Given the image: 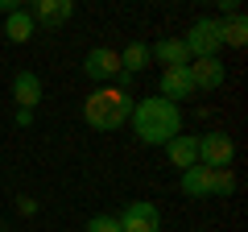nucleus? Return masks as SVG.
Returning a JSON list of instances; mask_svg holds the SVG:
<instances>
[{
	"label": "nucleus",
	"mask_w": 248,
	"mask_h": 232,
	"mask_svg": "<svg viewBox=\"0 0 248 232\" xmlns=\"http://www.w3.org/2000/svg\"><path fill=\"white\" fill-rule=\"evenodd\" d=\"M128 129L137 133L141 145H170L178 133H182V112H178V104H170V99H161V96L133 99Z\"/></svg>",
	"instance_id": "f257e3e1"
},
{
	"label": "nucleus",
	"mask_w": 248,
	"mask_h": 232,
	"mask_svg": "<svg viewBox=\"0 0 248 232\" xmlns=\"http://www.w3.org/2000/svg\"><path fill=\"white\" fill-rule=\"evenodd\" d=\"M128 116H133V96L120 87H95L83 99V120L95 133H116L128 125Z\"/></svg>",
	"instance_id": "f03ea898"
},
{
	"label": "nucleus",
	"mask_w": 248,
	"mask_h": 232,
	"mask_svg": "<svg viewBox=\"0 0 248 232\" xmlns=\"http://www.w3.org/2000/svg\"><path fill=\"white\" fill-rule=\"evenodd\" d=\"M182 46L190 50V63H195V58H219V50H223L219 17H199V21H190V29H186Z\"/></svg>",
	"instance_id": "7ed1b4c3"
},
{
	"label": "nucleus",
	"mask_w": 248,
	"mask_h": 232,
	"mask_svg": "<svg viewBox=\"0 0 248 232\" xmlns=\"http://www.w3.org/2000/svg\"><path fill=\"white\" fill-rule=\"evenodd\" d=\"M232 162H236V141L228 133H203L199 137V166L232 170Z\"/></svg>",
	"instance_id": "20e7f679"
},
{
	"label": "nucleus",
	"mask_w": 248,
	"mask_h": 232,
	"mask_svg": "<svg viewBox=\"0 0 248 232\" xmlns=\"http://www.w3.org/2000/svg\"><path fill=\"white\" fill-rule=\"evenodd\" d=\"M116 224H120V232H161V212L153 199H133L116 215Z\"/></svg>",
	"instance_id": "39448f33"
},
{
	"label": "nucleus",
	"mask_w": 248,
	"mask_h": 232,
	"mask_svg": "<svg viewBox=\"0 0 248 232\" xmlns=\"http://www.w3.org/2000/svg\"><path fill=\"white\" fill-rule=\"evenodd\" d=\"M83 75L91 83L120 79V50H112V46H91L87 58H83Z\"/></svg>",
	"instance_id": "423d86ee"
},
{
	"label": "nucleus",
	"mask_w": 248,
	"mask_h": 232,
	"mask_svg": "<svg viewBox=\"0 0 248 232\" xmlns=\"http://www.w3.org/2000/svg\"><path fill=\"white\" fill-rule=\"evenodd\" d=\"M178 187L186 199H211L215 195V170L211 166H190L178 174Z\"/></svg>",
	"instance_id": "0eeeda50"
},
{
	"label": "nucleus",
	"mask_w": 248,
	"mask_h": 232,
	"mask_svg": "<svg viewBox=\"0 0 248 232\" xmlns=\"http://www.w3.org/2000/svg\"><path fill=\"white\" fill-rule=\"evenodd\" d=\"M33 25H46V29H58L75 17V0H37L33 9H29Z\"/></svg>",
	"instance_id": "6e6552de"
},
{
	"label": "nucleus",
	"mask_w": 248,
	"mask_h": 232,
	"mask_svg": "<svg viewBox=\"0 0 248 232\" xmlns=\"http://www.w3.org/2000/svg\"><path fill=\"white\" fill-rule=\"evenodd\" d=\"M223 79H228V66H223L219 58H195V63H190V83H195V91H219Z\"/></svg>",
	"instance_id": "1a4fd4ad"
},
{
	"label": "nucleus",
	"mask_w": 248,
	"mask_h": 232,
	"mask_svg": "<svg viewBox=\"0 0 248 232\" xmlns=\"http://www.w3.org/2000/svg\"><path fill=\"white\" fill-rule=\"evenodd\" d=\"M157 96L178 104V99H190L195 96V83H190V66H178V71H161L157 79Z\"/></svg>",
	"instance_id": "9d476101"
},
{
	"label": "nucleus",
	"mask_w": 248,
	"mask_h": 232,
	"mask_svg": "<svg viewBox=\"0 0 248 232\" xmlns=\"http://www.w3.org/2000/svg\"><path fill=\"white\" fill-rule=\"evenodd\" d=\"M149 58H153V63H161L166 71L190 66V50L182 46V37H161L157 46H149Z\"/></svg>",
	"instance_id": "9b49d317"
},
{
	"label": "nucleus",
	"mask_w": 248,
	"mask_h": 232,
	"mask_svg": "<svg viewBox=\"0 0 248 232\" xmlns=\"http://www.w3.org/2000/svg\"><path fill=\"white\" fill-rule=\"evenodd\" d=\"M166 153H170V166H178V170H190V166H199V137H190V133H178L174 141L166 145Z\"/></svg>",
	"instance_id": "f8f14e48"
},
{
	"label": "nucleus",
	"mask_w": 248,
	"mask_h": 232,
	"mask_svg": "<svg viewBox=\"0 0 248 232\" xmlns=\"http://www.w3.org/2000/svg\"><path fill=\"white\" fill-rule=\"evenodd\" d=\"M13 99H17V108H37L42 104V79L33 71H17L13 75Z\"/></svg>",
	"instance_id": "ddd939ff"
},
{
	"label": "nucleus",
	"mask_w": 248,
	"mask_h": 232,
	"mask_svg": "<svg viewBox=\"0 0 248 232\" xmlns=\"http://www.w3.org/2000/svg\"><path fill=\"white\" fill-rule=\"evenodd\" d=\"M153 66V58H149V42H128L124 46V54H120V71L133 79V75H145Z\"/></svg>",
	"instance_id": "4468645a"
},
{
	"label": "nucleus",
	"mask_w": 248,
	"mask_h": 232,
	"mask_svg": "<svg viewBox=\"0 0 248 232\" xmlns=\"http://www.w3.org/2000/svg\"><path fill=\"white\" fill-rule=\"evenodd\" d=\"M33 17H29V9H13L9 17H4V37H9V42H29V37H33Z\"/></svg>",
	"instance_id": "2eb2a0df"
},
{
	"label": "nucleus",
	"mask_w": 248,
	"mask_h": 232,
	"mask_svg": "<svg viewBox=\"0 0 248 232\" xmlns=\"http://www.w3.org/2000/svg\"><path fill=\"white\" fill-rule=\"evenodd\" d=\"M219 29H223V46H236V50H240V46L248 42V21L240 17V13H236V17H228V21L219 17Z\"/></svg>",
	"instance_id": "dca6fc26"
},
{
	"label": "nucleus",
	"mask_w": 248,
	"mask_h": 232,
	"mask_svg": "<svg viewBox=\"0 0 248 232\" xmlns=\"http://www.w3.org/2000/svg\"><path fill=\"white\" fill-rule=\"evenodd\" d=\"M232 191H236V174H232V170H215V195L228 199Z\"/></svg>",
	"instance_id": "f3484780"
},
{
	"label": "nucleus",
	"mask_w": 248,
	"mask_h": 232,
	"mask_svg": "<svg viewBox=\"0 0 248 232\" xmlns=\"http://www.w3.org/2000/svg\"><path fill=\"white\" fill-rule=\"evenodd\" d=\"M87 232H120V224H116V215H91Z\"/></svg>",
	"instance_id": "a211bd4d"
},
{
	"label": "nucleus",
	"mask_w": 248,
	"mask_h": 232,
	"mask_svg": "<svg viewBox=\"0 0 248 232\" xmlns=\"http://www.w3.org/2000/svg\"><path fill=\"white\" fill-rule=\"evenodd\" d=\"M17 212H21V215H37V199L21 195V199H17Z\"/></svg>",
	"instance_id": "6ab92c4d"
},
{
	"label": "nucleus",
	"mask_w": 248,
	"mask_h": 232,
	"mask_svg": "<svg viewBox=\"0 0 248 232\" xmlns=\"http://www.w3.org/2000/svg\"><path fill=\"white\" fill-rule=\"evenodd\" d=\"M13 120H17V129H29V125H33V108H17Z\"/></svg>",
	"instance_id": "aec40b11"
},
{
	"label": "nucleus",
	"mask_w": 248,
	"mask_h": 232,
	"mask_svg": "<svg viewBox=\"0 0 248 232\" xmlns=\"http://www.w3.org/2000/svg\"><path fill=\"white\" fill-rule=\"evenodd\" d=\"M13 9H21L17 0H0V13H4V17H9V13H13Z\"/></svg>",
	"instance_id": "412c9836"
}]
</instances>
